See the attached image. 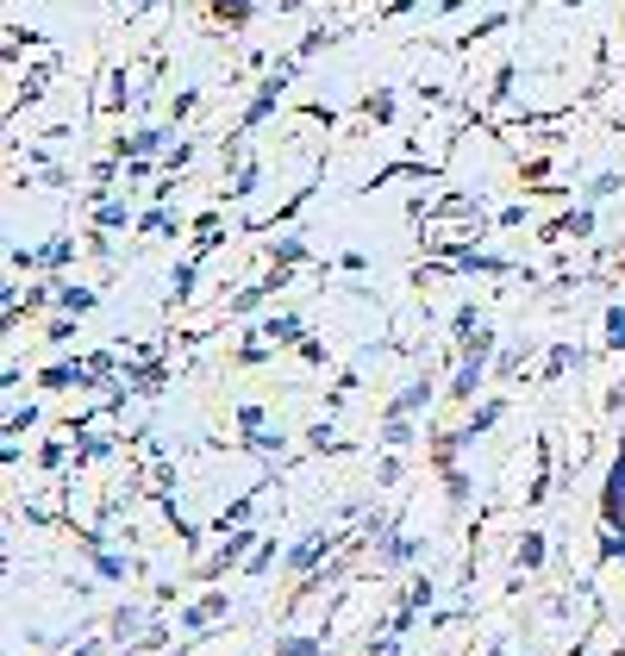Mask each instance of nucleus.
I'll return each instance as SVG.
<instances>
[{"label":"nucleus","mask_w":625,"mask_h":656,"mask_svg":"<svg viewBox=\"0 0 625 656\" xmlns=\"http://www.w3.org/2000/svg\"><path fill=\"white\" fill-rule=\"evenodd\" d=\"M219 13H232V20H244V7H251V0H213Z\"/></svg>","instance_id":"nucleus-6"},{"label":"nucleus","mask_w":625,"mask_h":656,"mask_svg":"<svg viewBox=\"0 0 625 656\" xmlns=\"http://www.w3.org/2000/svg\"><path fill=\"white\" fill-rule=\"evenodd\" d=\"M244 544H251V532H232V544H226V550H219V562H213V569H207V576H226V562H232L238 550H244Z\"/></svg>","instance_id":"nucleus-3"},{"label":"nucleus","mask_w":625,"mask_h":656,"mask_svg":"<svg viewBox=\"0 0 625 656\" xmlns=\"http://www.w3.org/2000/svg\"><path fill=\"white\" fill-rule=\"evenodd\" d=\"M625 513V457L613 463V482H606V525H619Z\"/></svg>","instance_id":"nucleus-1"},{"label":"nucleus","mask_w":625,"mask_h":656,"mask_svg":"<svg viewBox=\"0 0 625 656\" xmlns=\"http://www.w3.org/2000/svg\"><path fill=\"white\" fill-rule=\"evenodd\" d=\"M519 562H526V569H538V562H545V538H538V532H526V544H519Z\"/></svg>","instance_id":"nucleus-5"},{"label":"nucleus","mask_w":625,"mask_h":656,"mask_svg":"<svg viewBox=\"0 0 625 656\" xmlns=\"http://www.w3.org/2000/svg\"><path fill=\"white\" fill-rule=\"evenodd\" d=\"M219 613H226V600H219V594H213V600H200L195 613H188V632H207V625H213Z\"/></svg>","instance_id":"nucleus-2"},{"label":"nucleus","mask_w":625,"mask_h":656,"mask_svg":"<svg viewBox=\"0 0 625 656\" xmlns=\"http://www.w3.org/2000/svg\"><path fill=\"white\" fill-rule=\"evenodd\" d=\"M319 550H326V538H319V532H312V538L300 544V550H294V569H312V562H319Z\"/></svg>","instance_id":"nucleus-4"}]
</instances>
